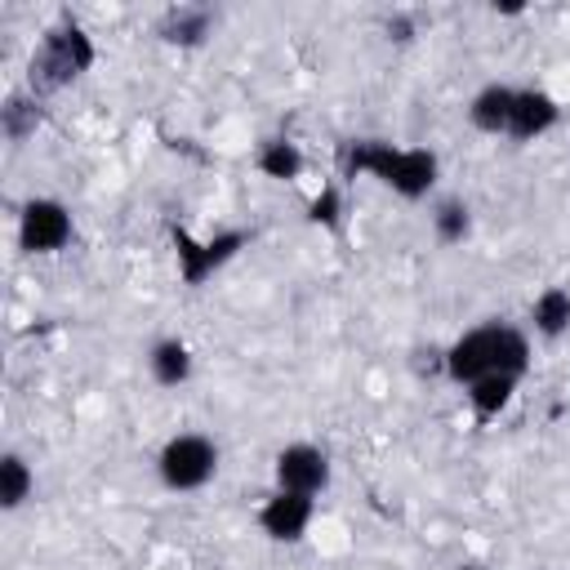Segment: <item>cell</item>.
<instances>
[{
  "label": "cell",
  "mask_w": 570,
  "mask_h": 570,
  "mask_svg": "<svg viewBox=\"0 0 570 570\" xmlns=\"http://www.w3.org/2000/svg\"><path fill=\"white\" fill-rule=\"evenodd\" d=\"M76 236L71 209L58 196H31L18 209V249L22 254H58Z\"/></svg>",
  "instance_id": "obj_5"
},
{
  "label": "cell",
  "mask_w": 570,
  "mask_h": 570,
  "mask_svg": "<svg viewBox=\"0 0 570 570\" xmlns=\"http://www.w3.org/2000/svg\"><path fill=\"white\" fill-rule=\"evenodd\" d=\"M512 98H517V85H503V80L481 85V89L468 98V125H472L476 134H508Z\"/></svg>",
  "instance_id": "obj_9"
},
{
  "label": "cell",
  "mask_w": 570,
  "mask_h": 570,
  "mask_svg": "<svg viewBox=\"0 0 570 570\" xmlns=\"http://www.w3.org/2000/svg\"><path fill=\"white\" fill-rule=\"evenodd\" d=\"M459 570H485V566H459Z\"/></svg>",
  "instance_id": "obj_20"
},
{
  "label": "cell",
  "mask_w": 570,
  "mask_h": 570,
  "mask_svg": "<svg viewBox=\"0 0 570 570\" xmlns=\"http://www.w3.org/2000/svg\"><path fill=\"white\" fill-rule=\"evenodd\" d=\"M343 165H347L352 178L370 174V178H379L383 187H392L405 200H423L436 187V174H441L436 151H428V147H392V142H374V138L352 142Z\"/></svg>",
  "instance_id": "obj_2"
},
{
  "label": "cell",
  "mask_w": 570,
  "mask_h": 570,
  "mask_svg": "<svg viewBox=\"0 0 570 570\" xmlns=\"http://www.w3.org/2000/svg\"><path fill=\"white\" fill-rule=\"evenodd\" d=\"M312 218H316V223H325V227H334V223H338V191H334V187H325V191L312 200Z\"/></svg>",
  "instance_id": "obj_19"
},
{
  "label": "cell",
  "mask_w": 570,
  "mask_h": 570,
  "mask_svg": "<svg viewBox=\"0 0 570 570\" xmlns=\"http://www.w3.org/2000/svg\"><path fill=\"white\" fill-rule=\"evenodd\" d=\"M330 476H334L330 454L321 445H312V441H289L272 459V481H276V490H289V494L316 499V494L330 490Z\"/></svg>",
  "instance_id": "obj_6"
},
{
  "label": "cell",
  "mask_w": 570,
  "mask_h": 570,
  "mask_svg": "<svg viewBox=\"0 0 570 570\" xmlns=\"http://www.w3.org/2000/svg\"><path fill=\"white\" fill-rule=\"evenodd\" d=\"M209 27H214L209 9H169L160 18V40H169V45H200L209 36Z\"/></svg>",
  "instance_id": "obj_16"
},
{
  "label": "cell",
  "mask_w": 570,
  "mask_h": 570,
  "mask_svg": "<svg viewBox=\"0 0 570 570\" xmlns=\"http://www.w3.org/2000/svg\"><path fill=\"white\" fill-rule=\"evenodd\" d=\"M191 370H196V356H191V347H187L178 334H160V338L147 347V374H151V383H160V387H183V383L191 379Z\"/></svg>",
  "instance_id": "obj_10"
},
{
  "label": "cell",
  "mask_w": 570,
  "mask_h": 570,
  "mask_svg": "<svg viewBox=\"0 0 570 570\" xmlns=\"http://www.w3.org/2000/svg\"><path fill=\"white\" fill-rule=\"evenodd\" d=\"M89 62H94L89 36H85L80 27H58V31H49V36L36 45V53H31V62H27V89H31V94H49V89L76 80Z\"/></svg>",
  "instance_id": "obj_4"
},
{
  "label": "cell",
  "mask_w": 570,
  "mask_h": 570,
  "mask_svg": "<svg viewBox=\"0 0 570 570\" xmlns=\"http://www.w3.org/2000/svg\"><path fill=\"white\" fill-rule=\"evenodd\" d=\"M36 125H40V102H36V94H9L4 107H0V129H4V138H9V142H22L27 134H36Z\"/></svg>",
  "instance_id": "obj_18"
},
{
  "label": "cell",
  "mask_w": 570,
  "mask_h": 570,
  "mask_svg": "<svg viewBox=\"0 0 570 570\" xmlns=\"http://www.w3.org/2000/svg\"><path fill=\"white\" fill-rule=\"evenodd\" d=\"M517 383H521V379H512V374H485V379L468 383L463 396H468V405H472L476 419H499V414L512 405Z\"/></svg>",
  "instance_id": "obj_14"
},
{
  "label": "cell",
  "mask_w": 570,
  "mask_h": 570,
  "mask_svg": "<svg viewBox=\"0 0 570 570\" xmlns=\"http://www.w3.org/2000/svg\"><path fill=\"white\" fill-rule=\"evenodd\" d=\"M178 263H183V281H205L218 263H227L240 245H245V232H227V236H214V240H200V245H191L187 236H178Z\"/></svg>",
  "instance_id": "obj_11"
},
{
  "label": "cell",
  "mask_w": 570,
  "mask_h": 570,
  "mask_svg": "<svg viewBox=\"0 0 570 570\" xmlns=\"http://www.w3.org/2000/svg\"><path fill=\"white\" fill-rule=\"evenodd\" d=\"M432 232H436L441 245H459V240H468V232H472V209H468V200H459V196H441V200L432 205Z\"/></svg>",
  "instance_id": "obj_17"
},
{
  "label": "cell",
  "mask_w": 570,
  "mask_h": 570,
  "mask_svg": "<svg viewBox=\"0 0 570 570\" xmlns=\"http://www.w3.org/2000/svg\"><path fill=\"white\" fill-rule=\"evenodd\" d=\"M530 356H534V347H530V334L521 325H512V321H481V325L463 330L441 352V370H445L450 383L468 387V383H476L485 374L521 379L530 370Z\"/></svg>",
  "instance_id": "obj_1"
},
{
  "label": "cell",
  "mask_w": 570,
  "mask_h": 570,
  "mask_svg": "<svg viewBox=\"0 0 570 570\" xmlns=\"http://www.w3.org/2000/svg\"><path fill=\"white\" fill-rule=\"evenodd\" d=\"M561 125V102L539 89V85H517V98H512V120H508V138L517 142H534L543 134H552Z\"/></svg>",
  "instance_id": "obj_8"
},
{
  "label": "cell",
  "mask_w": 570,
  "mask_h": 570,
  "mask_svg": "<svg viewBox=\"0 0 570 570\" xmlns=\"http://www.w3.org/2000/svg\"><path fill=\"white\" fill-rule=\"evenodd\" d=\"M156 476L174 494H196L218 476V445L205 432H174L156 450Z\"/></svg>",
  "instance_id": "obj_3"
},
{
  "label": "cell",
  "mask_w": 570,
  "mask_h": 570,
  "mask_svg": "<svg viewBox=\"0 0 570 570\" xmlns=\"http://www.w3.org/2000/svg\"><path fill=\"white\" fill-rule=\"evenodd\" d=\"M530 330L539 334V338H561V334H570V289L566 285H543L539 294H534V303H530Z\"/></svg>",
  "instance_id": "obj_12"
},
{
  "label": "cell",
  "mask_w": 570,
  "mask_h": 570,
  "mask_svg": "<svg viewBox=\"0 0 570 570\" xmlns=\"http://www.w3.org/2000/svg\"><path fill=\"white\" fill-rule=\"evenodd\" d=\"M312 517H316V499H307V494L272 490V494L258 503V530H263L272 543H298V539L312 530Z\"/></svg>",
  "instance_id": "obj_7"
},
{
  "label": "cell",
  "mask_w": 570,
  "mask_h": 570,
  "mask_svg": "<svg viewBox=\"0 0 570 570\" xmlns=\"http://www.w3.org/2000/svg\"><path fill=\"white\" fill-rule=\"evenodd\" d=\"M254 165H258V174H267V178H276V183H294V178L303 174V151H298V142H289V138H267V142L258 147Z\"/></svg>",
  "instance_id": "obj_15"
},
{
  "label": "cell",
  "mask_w": 570,
  "mask_h": 570,
  "mask_svg": "<svg viewBox=\"0 0 570 570\" xmlns=\"http://www.w3.org/2000/svg\"><path fill=\"white\" fill-rule=\"evenodd\" d=\"M31 494H36V468L27 463L22 450H4L0 454V508L18 512Z\"/></svg>",
  "instance_id": "obj_13"
}]
</instances>
